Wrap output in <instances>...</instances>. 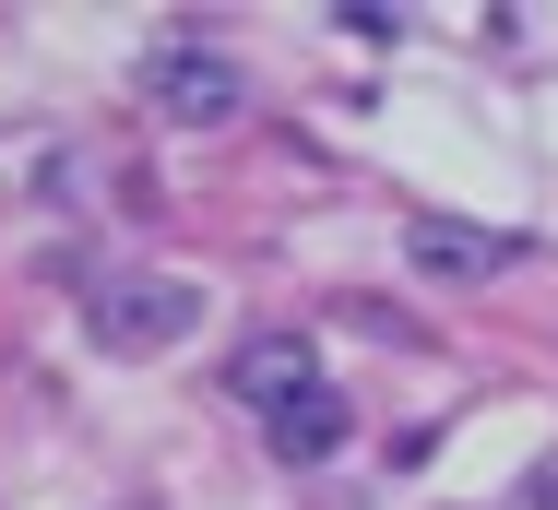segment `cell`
<instances>
[{"label": "cell", "mask_w": 558, "mask_h": 510, "mask_svg": "<svg viewBox=\"0 0 558 510\" xmlns=\"http://www.w3.org/2000/svg\"><path fill=\"white\" fill-rule=\"evenodd\" d=\"M131 84H143V107H155V119H191V131H215V119H250V72H238L226 48H203V36H167V48H143V60H131Z\"/></svg>", "instance_id": "1"}, {"label": "cell", "mask_w": 558, "mask_h": 510, "mask_svg": "<svg viewBox=\"0 0 558 510\" xmlns=\"http://www.w3.org/2000/svg\"><path fill=\"white\" fill-rule=\"evenodd\" d=\"M191 320H203V286L191 274H131V286H108V298L84 308V332L108 356H167V344H191Z\"/></svg>", "instance_id": "2"}, {"label": "cell", "mask_w": 558, "mask_h": 510, "mask_svg": "<svg viewBox=\"0 0 558 510\" xmlns=\"http://www.w3.org/2000/svg\"><path fill=\"white\" fill-rule=\"evenodd\" d=\"M226 392H238V404L274 427L298 392H322V368H310V332H250V344L226 356Z\"/></svg>", "instance_id": "3"}, {"label": "cell", "mask_w": 558, "mask_h": 510, "mask_svg": "<svg viewBox=\"0 0 558 510\" xmlns=\"http://www.w3.org/2000/svg\"><path fill=\"white\" fill-rule=\"evenodd\" d=\"M416 274H451V286H475V274H511V238H487V226H451V214H416Z\"/></svg>", "instance_id": "4"}, {"label": "cell", "mask_w": 558, "mask_h": 510, "mask_svg": "<svg viewBox=\"0 0 558 510\" xmlns=\"http://www.w3.org/2000/svg\"><path fill=\"white\" fill-rule=\"evenodd\" d=\"M344 427H356V415H344V392H333V380H322V392H298V404L274 415L262 439H274L286 463H322V451H344Z\"/></svg>", "instance_id": "5"}, {"label": "cell", "mask_w": 558, "mask_h": 510, "mask_svg": "<svg viewBox=\"0 0 558 510\" xmlns=\"http://www.w3.org/2000/svg\"><path fill=\"white\" fill-rule=\"evenodd\" d=\"M523 510H558V451L535 463V475H523Z\"/></svg>", "instance_id": "6"}, {"label": "cell", "mask_w": 558, "mask_h": 510, "mask_svg": "<svg viewBox=\"0 0 558 510\" xmlns=\"http://www.w3.org/2000/svg\"><path fill=\"white\" fill-rule=\"evenodd\" d=\"M119 510H143V499H119Z\"/></svg>", "instance_id": "7"}]
</instances>
